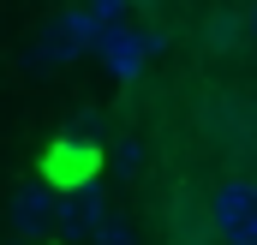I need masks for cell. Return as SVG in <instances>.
Segmentation results:
<instances>
[{
    "mask_svg": "<svg viewBox=\"0 0 257 245\" xmlns=\"http://www.w3.org/2000/svg\"><path fill=\"white\" fill-rule=\"evenodd\" d=\"M54 215H60V197H54L48 180L12 185V197H6V227H12L18 239H42V233L54 227Z\"/></svg>",
    "mask_w": 257,
    "mask_h": 245,
    "instance_id": "3",
    "label": "cell"
},
{
    "mask_svg": "<svg viewBox=\"0 0 257 245\" xmlns=\"http://www.w3.org/2000/svg\"><path fill=\"white\" fill-rule=\"evenodd\" d=\"M251 36H257V6H251Z\"/></svg>",
    "mask_w": 257,
    "mask_h": 245,
    "instance_id": "8",
    "label": "cell"
},
{
    "mask_svg": "<svg viewBox=\"0 0 257 245\" xmlns=\"http://www.w3.org/2000/svg\"><path fill=\"white\" fill-rule=\"evenodd\" d=\"M126 6H132V0H84V12H90L102 30H108V24H120V12H126Z\"/></svg>",
    "mask_w": 257,
    "mask_h": 245,
    "instance_id": "6",
    "label": "cell"
},
{
    "mask_svg": "<svg viewBox=\"0 0 257 245\" xmlns=\"http://www.w3.org/2000/svg\"><path fill=\"white\" fill-rule=\"evenodd\" d=\"M102 221H108V203H102V191L90 180L60 191V215H54V233H60V239H96Z\"/></svg>",
    "mask_w": 257,
    "mask_h": 245,
    "instance_id": "4",
    "label": "cell"
},
{
    "mask_svg": "<svg viewBox=\"0 0 257 245\" xmlns=\"http://www.w3.org/2000/svg\"><path fill=\"white\" fill-rule=\"evenodd\" d=\"M209 227L221 245H257V180H221L209 191Z\"/></svg>",
    "mask_w": 257,
    "mask_h": 245,
    "instance_id": "1",
    "label": "cell"
},
{
    "mask_svg": "<svg viewBox=\"0 0 257 245\" xmlns=\"http://www.w3.org/2000/svg\"><path fill=\"white\" fill-rule=\"evenodd\" d=\"M96 245H132V227L120 221V215H108V221H102V233H96Z\"/></svg>",
    "mask_w": 257,
    "mask_h": 245,
    "instance_id": "7",
    "label": "cell"
},
{
    "mask_svg": "<svg viewBox=\"0 0 257 245\" xmlns=\"http://www.w3.org/2000/svg\"><path fill=\"white\" fill-rule=\"evenodd\" d=\"M156 42H162L156 30H150V36H132V30H120V24H108V30H102V42H96V54H102V60L126 78V72H138V60H144Z\"/></svg>",
    "mask_w": 257,
    "mask_h": 245,
    "instance_id": "5",
    "label": "cell"
},
{
    "mask_svg": "<svg viewBox=\"0 0 257 245\" xmlns=\"http://www.w3.org/2000/svg\"><path fill=\"white\" fill-rule=\"evenodd\" d=\"M96 42H102V24H96L84 6L54 12V18L36 30V66H72L78 54H90Z\"/></svg>",
    "mask_w": 257,
    "mask_h": 245,
    "instance_id": "2",
    "label": "cell"
}]
</instances>
